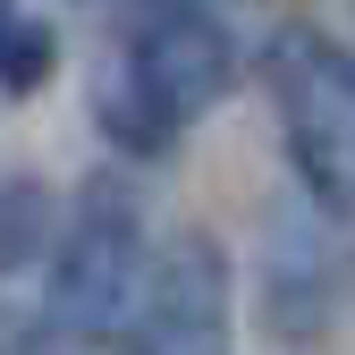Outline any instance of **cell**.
Instances as JSON below:
<instances>
[{
	"label": "cell",
	"mask_w": 355,
	"mask_h": 355,
	"mask_svg": "<svg viewBox=\"0 0 355 355\" xmlns=\"http://www.w3.org/2000/svg\"><path fill=\"white\" fill-rule=\"evenodd\" d=\"M262 85L279 102L296 187L330 220H355V51H338L313 26H288L262 51Z\"/></svg>",
	"instance_id": "6da1fadb"
},
{
	"label": "cell",
	"mask_w": 355,
	"mask_h": 355,
	"mask_svg": "<svg viewBox=\"0 0 355 355\" xmlns=\"http://www.w3.org/2000/svg\"><path fill=\"white\" fill-rule=\"evenodd\" d=\"M51 68H60V34L26 17L17 0H0V94H42Z\"/></svg>",
	"instance_id": "8992f818"
},
{
	"label": "cell",
	"mask_w": 355,
	"mask_h": 355,
	"mask_svg": "<svg viewBox=\"0 0 355 355\" xmlns=\"http://www.w3.org/2000/svg\"><path fill=\"white\" fill-rule=\"evenodd\" d=\"M34 254H51V195L34 178L0 187V271H26Z\"/></svg>",
	"instance_id": "52a82bcc"
},
{
	"label": "cell",
	"mask_w": 355,
	"mask_h": 355,
	"mask_svg": "<svg viewBox=\"0 0 355 355\" xmlns=\"http://www.w3.org/2000/svg\"><path fill=\"white\" fill-rule=\"evenodd\" d=\"M60 322L51 313H0V355H60Z\"/></svg>",
	"instance_id": "ba28073f"
},
{
	"label": "cell",
	"mask_w": 355,
	"mask_h": 355,
	"mask_svg": "<svg viewBox=\"0 0 355 355\" xmlns=\"http://www.w3.org/2000/svg\"><path fill=\"white\" fill-rule=\"evenodd\" d=\"M94 127H102V136H110L127 161H161V153L178 144V119H169V110H153V102H144L127 76L94 85Z\"/></svg>",
	"instance_id": "5b68a950"
},
{
	"label": "cell",
	"mask_w": 355,
	"mask_h": 355,
	"mask_svg": "<svg viewBox=\"0 0 355 355\" xmlns=\"http://www.w3.org/2000/svg\"><path fill=\"white\" fill-rule=\"evenodd\" d=\"M119 76L136 85L153 110H169L178 127H187V119L220 110V94L237 85V42L211 17V0H169V9H144Z\"/></svg>",
	"instance_id": "277c9868"
},
{
	"label": "cell",
	"mask_w": 355,
	"mask_h": 355,
	"mask_svg": "<svg viewBox=\"0 0 355 355\" xmlns=\"http://www.w3.org/2000/svg\"><path fill=\"white\" fill-rule=\"evenodd\" d=\"M119 347L127 355H229V254L203 229H178L144 254Z\"/></svg>",
	"instance_id": "3957f363"
},
{
	"label": "cell",
	"mask_w": 355,
	"mask_h": 355,
	"mask_svg": "<svg viewBox=\"0 0 355 355\" xmlns=\"http://www.w3.org/2000/svg\"><path fill=\"white\" fill-rule=\"evenodd\" d=\"M144 203L127 178H94V187L76 195L68 229L51 237V296H42V313L60 322L68 347H94V338H119L127 322V296L144 279Z\"/></svg>",
	"instance_id": "7a4b0ae2"
}]
</instances>
